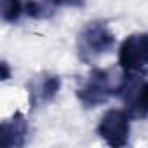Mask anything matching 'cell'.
Instances as JSON below:
<instances>
[{"label":"cell","instance_id":"1","mask_svg":"<svg viewBox=\"0 0 148 148\" xmlns=\"http://www.w3.org/2000/svg\"><path fill=\"white\" fill-rule=\"evenodd\" d=\"M115 44V37L106 21H89L77 37V54L82 63H94L101 56L108 54Z\"/></svg>","mask_w":148,"mask_h":148},{"label":"cell","instance_id":"2","mask_svg":"<svg viewBox=\"0 0 148 148\" xmlns=\"http://www.w3.org/2000/svg\"><path fill=\"white\" fill-rule=\"evenodd\" d=\"M127 75L115 87V94L122 99L125 112L131 119L148 117V80L138 77L136 73L125 71Z\"/></svg>","mask_w":148,"mask_h":148},{"label":"cell","instance_id":"3","mask_svg":"<svg viewBox=\"0 0 148 148\" xmlns=\"http://www.w3.org/2000/svg\"><path fill=\"white\" fill-rule=\"evenodd\" d=\"M115 94V87L110 80V73L101 68L91 70V73L77 87V98L84 108H94L108 101V98Z\"/></svg>","mask_w":148,"mask_h":148},{"label":"cell","instance_id":"4","mask_svg":"<svg viewBox=\"0 0 148 148\" xmlns=\"http://www.w3.org/2000/svg\"><path fill=\"white\" fill-rule=\"evenodd\" d=\"M119 64L131 73L148 66V33H132L120 44Z\"/></svg>","mask_w":148,"mask_h":148},{"label":"cell","instance_id":"5","mask_svg":"<svg viewBox=\"0 0 148 148\" xmlns=\"http://www.w3.org/2000/svg\"><path fill=\"white\" fill-rule=\"evenodd\" d=\"M129 122L131 117L125 110H108L98 125V134L105 139L106 145L120 148L129 141Z\"/></svg>","mask_w":148,"mask_h":148},{"label":"cell","instance_id":"6","mask_svg":"<svg viewBox=\"0 0 148 148\" xmlns=\"http://www.w3.org/2000/svg\"><path fill=\"white\" fill-rule=\"evenodd\" d=\"M61 87V79L59 75L49 71H42L37 77H33L28 84V101H30V108L37 110L47 103H51L56 94L59 92Z\"/></svg>","mask_w":148,"mask_h":148},{"label":"cell","instance_id":"7","mask_svg":"<svg viewBox=\"0 0 148 148\" xmlns=\"http://www.w3.org/2000/svg\"><path fill=\"white\" fill-rule=\"evenodd\" d=\"M2 134H4V146L5 148L25 146L28 134H30V124H28L26 117L21 112H16L11 119L2 122Z\"/></svg>","mask_w":148,"mask_h":148},{"label":"cell","instance_id":"8","mask_svg":"<svg viewBox=\"0 0 148 148\" xmlns=\"http://www.w3.org/2000/svg\"><path fill=\"white\" fill-rule=\"evenodd\" d=\"M25 11L33 19H49L56 12V5L51 0H26Z\"/></svg>","mask_w":148,"mask_h":148},{"label":"cell","instance_id":"9","mask_svg":"<svg viewBox=\"0 0 148 148\" xmlns=\"http://www.w3.org/2000/svg\"><path fill=\"white\" fill-rule=\"evenodd\" d=\"M21 0H2V19L5 23H16L23 14Z\"/></svg>","mask_w":148,"mask_h":148},{"label":"cell","instance_id":"10","mask_svg":"<svg viewBox=\"0 0 148 148\" xmlns=\"http://www.w3.org/2000/svg\"><path fill=\"white\" fill-rule=\"evenodd\" d=\"M51 2L58 5H70V7H82L86 4V0H51Z\"/></svg>","mask_w":148,"mask_h":148},{"label":"cell","instance_id":"11","mask_svg":"<svg viewBox=\"0 0 148 148\" xmlns=\"http://www.w3.org/2000/svg\"><path fill=\"white\" fill-rule=\"evenodd\" d=\"M0 70H2V75H0V79L2 80H9L11 79V68L7 64V61H2L0 63Z\"/></svg>","mask_w":148,"mask_h":148}]
</instances>
